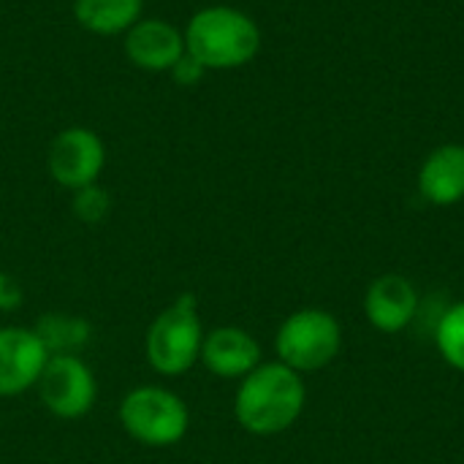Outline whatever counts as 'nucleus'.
<instances>
[{
  "instance_id": "1",
  "label": "nucleus",
  "mask_w": 464,
  "mask_h": 464,
  "mask_svg": "<svg viewBox=\"0 0 464 464\" xmlns=\"http://www.w3.org/2000/svg\"><path fill=\"white\" fill-rule=\"evenodd\" d=\"M307 386L302 375L283 362H261L239 381L234 416L250 435L269 438L291 430L304 413Z\"/></svg>"
},
{
  "instance_id": "2",
  "label": "nucleus",
  "mask_w": 464,
  "mask_h": 464,
  "mask_svg": "<svg viewBox=\"0 0 464 464\" xmlns=\"http://www.w3.org/2000/svg\"><path fill=\"white\" fill-rule=\"evenodd\" d=\"M185 52L204 71H228L247 65L261 49V30L250 14L234 5H207L188 22Z\"/></svg>"
},
{
  "instance_id": "3",
  "label": "nucleus",
  "mask_w": 464,
  "mask_h": 464,
  "mask_svg": "<svg viewBox=\"0 0 464 464\" xmlns=\"http://www.w3.org/2000/svg\"><path fill=\"white\" fill-rule=\"evenodd\" d=\"M204 329L193 294L177 296L155 315L144 334V353L155 372L182 375L201 359Z\"/></svg>"
},
{
  "instance_id": "4",
  "label": "nucleus",
  "mask_w": 464,
  "mask_h": 464,
  "mask_svg": "<svg viewBox=\"0 0 464 464\" xmlns=\"http://www.w3.org/2000/svg\"><path fill=\"white\" fill-rule=\"evenodd\" d=\"M340 348L343 326L329 310L321 307H302L291 313L275 334L277 362L296 370L299 375L329 367Z\"/></svg>"
},
{
  "instance_id": "5",
  "label": "nucleus",
  "mask_w": 464,
  "mask_h": 464,
  "mask_svg": "<svg viewBox=\"0 0 464 464\" xmlns=\"http://www.w3.org/2000/svg\"><path fill=\"white\" fill-rule=\"evenodd\" d=\"M122 430L141 446H177L190 430V411L185 400L163 386H139L120 402Z\"/></svg>"
},
{
  "instance_id": "6",
  "label": "nucleus",
  "mask_w": 464,
  "mask_h": 464,
  "mask_svg": "<svg viewBox=\"0 0 464 464\" xmlns=\"http://www.w3.org/2000/svg\"><path fill=\"white\" fill-rule=\"evenodd\" d=\"M38 394L52 416L76 421L95 408L98 383L87 362H82L76 353H54L38 378Z\"/></svg>"
},
{
  "instance_id": "7",
  "label": "nucleus",
  "mask_w": 464,
  "mask_h": 464,
  "mask_svg": "<svg viewBox=\"0 0 464 464\" xmlns=\"http://www.w3.org/2000/svg\"><path fill=\"white\" fill-rule=\"evenodd\" d=\"M46 166L57 185L68 190H82L98 182L106 166V147L95 130L73 125L52 139L46 152Z\"/></svg>"
},
{
  "instance_id": "8",
  "label": "nucleus",
  "mask_w": 464,
  "mask_h": 464,
  "mask_svg": "<svg viewBox=\"0 0 464 464\" xmlns=\"http://www.w3.org/2000/svg\"><path fill=\"white\" fill-rule=\"evenodd\" d=\"M49 356L35 329L0 326V397H16L38 386Z\"/></svg>"
},
{
  "instance_id": "9",
  "label": "nucleus",
  "mask_w": 464,
  "mask_h": 464,
  "mask_svg": "<svg viewBox=\"0 0 464 464\" xmlns=\"http://www.w3.org/2000/svg\"><path fill=\"white\" fill-rule=\"evenodd\" d=\"M421 299L416 285L402 275H381L370 283L364 294V315L372 329L383 334H397L413 324Z\"/></svg>"
},
{
  "instance_id": "10",
  "label": "nucleus",
  "mask_w": 464,
  "mask_h": 464,
  "mask_svg": "<svg viewBox=\"0 0 464 464\" xmlns=\"http://www.w3.org/2000/svg\"><path fill=\"white\" fill-rule=\"evenodd\" d=\"M125 54L141 71H171L185 57V33L171 22L152 16L139 19L125 33Z\"/></svg>"
},
{
  "instance_id": "11",
  "label": "nucleus",
  "mask_w": 464,
  "mask_h": 464,
  "mask_svg": "<svg viewBox=\"0 0 464 464\" xmlns=\"http://www.w3.org/2000/svg\"><path fill=\"white\" fill-rule=\"evenodd\" d=\"M215 378H245L261 364V345L258 340L239 326H218L204 334L201 359H198Z\"/></svg>"
},
{
  "instance_id": "12",
  "label": "nucleus",
  "mask_w": 464,
  "mask_h": 464,
  "mask_svg": "<svg viewBox=\"0 0 464 464\" xmlns=\"http://www.w3.org/2000/svg\"><path fill=\"white\" fill-rule=\"evenodd\" d=\"M419 190L435 207H454L464 198V144H443L427 155L419 171Z\"/></svg>"
},
{
  "instance_id": "13",
  "label": "nucleus",
  "mask_w": 464,
  "mask_h": 464,
  "mask_svg": "<svg viewBox=\"0 0 464 464\" xmlns=\"http://www.w3.org/2000/svg\"><path fill=\"white\" fill-rule=\"evenodd\" d=\"M144 11V0H73L76 22L95 35L128 33Z\"/></svg>"
},
{
  "instance_id": "14",
  "label": "nucleus",
  "mask_w": 464,
  "mask_h": 464,
  "mask_svg": "<svg viewBox=\"0 0 464 464\" xmlns=\"http://www.w3.org/2000/svg\"><path fill=\"white\" fill-rule=\"evenodd\" d=\"M35 334L44 340V345L52 356L54 353H76L82 345L90 343V324L82 318H73V315L52 313L35 324Z\"/></svg>"
},
{
  "instance_id": "15",
  "label": "nucleus",
  "mask_w": 464,
  "mask_h": 464,
  "mask_svg": "<svg viewBox=\"0 0 464 464\" xmlns=\"http://www.w3.org/2000/svg\"><path fill=\"white\" fill-rule=\"evenodd\" d=\"M435 345L451 370L464 372V302L451 304L440 315L435 326Z\"/></svg>"
},
{
  "instance_id": "16",
  "label": "nucleus",
  "mask_w": 464,
  "mask_h": 464,
  "mask_svg": "<svg viewBox=\"0 0 464 464\" xmlns=\"http://www.w3.org/2000/svg\"><path fill=\"white\" fill-rule=\"evenodd\" d=\"M111 209V201H109V193L98 185H87L82 190H73V215L87 223V226H95L101 223Z\"/></svg>"
},
{
  "instance_id": "17",
  "label": "nucleus",
  "mask_w": 464,
  "mask_h": 464,
  "mask_svg": "<svg viewBox=\"0 0 464 464\" xmlns=\"http://www.w3.org/2000/svg\"><path fill=\"white\" fill-rule=\"evenodd\" d=\"M22 302H24L22 285L11 275L0 272V310L3 313H14L16 307H22Z\"/></svg>"
},
{
  "instance_id": "18",
  "label": "nucleus",
  "mask_w": 464,
  "mask_h": 464,
  "mask_svg": "<svg viewBox=\"0 0 464 464\" xmlns=\"http://www.w3.org/2000/svg\"><path fill=\"white\" fill-rule=\"evenodd\" d=\"M171 73H174V79L179 82V84H196L198 82V76L204 73V68L185 52V57L171 68Z\"/></svg>"
}]
</instances>
